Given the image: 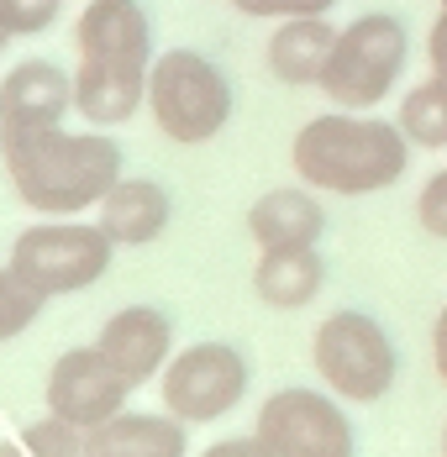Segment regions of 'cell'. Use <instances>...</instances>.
<instances>
[{
    "label": "cell",
    "instance_id": "19",
    "mask_svg": "<svg viewBox=\"0 0 447 457\" xmlns=\"http://www.w3.org/2000/svg\"><path fill=\"white\" fill-rule=\"evenodd\" d=\"M21 442H27L32 457H95L89 426H74V420H63V415H53V411H47L43 420H32V426L21 431Z\"/></svg>",
    "mask_w": 447,
    "mask_h": 457
},
{
    "label": "cell",
    "instance_id": "14",
    "mask_svg": "<svg viewBox=\"0 0 447 457\" xmlns=\"http://www.w3.org/2000/svg\"><path fill=\"white\" fill-rule=\"evenodd\" d=\"M174 216V200L158 179H116V189L100 200V231L116 247H148L158 242Z\"/></svg>",
    "mask_w": 447,
    "mask_h": 457
},
{
    "label": "cell",
    "instance_id": "7",
    "mask_svg": "<svg viewBox=\"0 0 447 457\" xmlns=\"http://www.w3.org/2000/svg\"><path fill=\"white\" fill-rule=\"evenodd\" d=\"M111 253L116 242L100 231V221H38L11 242V269L53 300L100 284L111 274Z\"/></svg>",
    "mask_w": 447,
    "mask_h": 457
},
{
    "label": "cell",
    "instance_id": "5",
    "mask_svg": "<svg viewBox=\"0 0 447 457\" xmlns=\"http://www.w3.org/2000/svg\"><path fill=\"white\" fill-rule=\"evenodd\" d=\"M148 111L169 142H211L232 121V85L226 74L195 47H169L153 58L148 74Z\"/></svg>",
    "mask_w": 447,
    "mask_h": 457
},
{
    "label": "cell",
    "instance_id": "18",
    "mask_svg": "<svg viewBox=\"0 0 447 457\" xmlns=\"http://www.w3.org/2000/svg\"><path fill=\"white\" fill-rule=\"evenodd\" d=\"M401 132L410 137V147H447V79L426 74L421 85H410L401 95Z\"/></svg>",
    "mask_w": 447,
    "mask_h": 457
},
{
    "label": "cell",
    "instance_id": "17",
    "mask_svg": "<svg viewBox=\"0 0 447 457\" xmlns=\"http://www.w3.org/2000/svg\"><path fill=\"white\" fill-rule=\"evenodd\" d=\"M326 284V263L316 247H284V253H258L253 263V295L268 311H300L311 305Z\"/></svg>",
    "mask_w": 447,
    "mask_h": 457
},
{
    "label": "cell",
    "instance_id": "25",
    "mask_svg": "<svg viewBox=\"0 0 447 457\" xmlns=\"http://www.w3.org/2000/svg\"><path fill=\"white\" fill-rule=\"evenodd\" d=\"M426 63H432L437 79H447V5L437 11V21H432V32H426Z\"/></svg>",
    "mask_w": 447,
    "mask_h": 457
},
{
    "label": "cell",
    "instance_id": "2",
    "mask_svg": "<svg viewBox=\"0 0 447 457\" xmlns=\"http://www.w3.org/2000/svg\"><path fill=\"white\" fill-rule=\"evenodd\" d=\"M80 74H74V111L89 127H122L148 100L153 74V21L137 0H89L74 27Z\"/></svg>",
    "mask_w": 447,
    "mask_h": 457
},
{
    "label": "cell",
    "instance_id": "15",
    "mask_svg": "<svg viewBox=\"0 0 447 457\" xmlns=\"http://www.w3.org/2000/svg\"><path fill=\"white\" fill-rule=\"evenodd\" d=\"M337 32L326 16H290L274 27L268 37V74L279 85H321L326 63H332V47H337Z\"/></svg>",
    "mask_w": 447,
    "mask_h": 457
},
{
    "label": "cell",
    "instance_id": "8",
    "mask_svg": "<svg viewBox=\"0 0 447 457\" xmlns=\"http://www.w3.org/2000/svg\"><path fill=\"white\" fill-rule=\"evenodd\" d=\"M248 395V358L232 342H195L164 368V411L184 426H206L237 411Z\"/></svg>",
    "mask_w": 447,
    "mask_h": 457
},
{
    "label": "cell",
    "instance_id": "22",
    "mask_svg": "<svg viewBox=\"0 0 447 457\" xmlns=\"http://www.w3.org/2000/svg\"><path fill=\"white\" fill-rule=\"evenodd\" d=\"M416 221H421V231H432V237L447 242V169H437L432 179L421 184V195H416Z\"/></svg>",
    "mask_w": 447,
    "mask_h": 457
},
{
    "label": "cell",
    "instance_id": "9",
    "mask_svg": "<svg viewBox=\"0 0 447 457\" xmlns=\"http://www.w3.org/2000/svg\"><path fill=\"white\" fill-rule=\"evenodd\" d=\"M274 457H353V420L332 395L316 389H279L268 395L258 426Z\"/></svg>",
    "mask_w": 447,
    "mask_h": 457
},
{
    "label": "cell",
    "instance_id": "4",
    "mask_svg": "<svg viewBox=\"0 0 447 457\" xmlns=\"http://www.w3.org/2000/svg\"><path fill=\"white\" fill-rule=\"evenodd\" d=\"M405 58H410V32H405L401 16L395 11H363L337 32L332 63H326L316 90L337 111H374L379 100L395 95Z\"/></svg>",
    "mask_w": 447,
    "mask_h": 457
},
{
    "label": "cell",
    "instance_id": "27",
    "mask_svg": "<svg viewBox=\"0 0 447 457\" xmlns=\"http://www.w3.org/2000/svg\"><path fill=\"white\" fill-rule=\"evenodd\" d=\"M0 457H32V453H27V442H0Z\"/></svg>",
    "mask_w": 447,
    "mask_h": 457
},
{
    "label": "cell",
    "instance_id": "12",
    "mask_svg": "<svg viewBox=\"0 0 447 457\" xmlns=\"http://www.w3.org/2000/svg\"><path fill=\"white\" fill-rule=\"evenodd\" d=\"M74 111V74L47 58H27L0 79V132H43L63 127Z\"/></svg>",
    "mask_w": 447,
    "mask_h": 457
},
{
    "label": "cell",
    "instance_id": "10",
    "mask_svg": "<svg viewBox=\"0 0 447 457\" xmlns=\"http://www.w3.org/2000/svg\"><path fill=\"white\" fill-rule=\"evenodd\" d=\"M127 395H132V384L111 368V358L100 347L63 353L47 368V389H43L47 411L74 420V426H105L111 415L127 411Z\"/></svg>",
    "mask_w": 447,
    "mask_h": 457
},
{
    "label": "cell",
    "instance_id": "13",
    "mask_svg": "<svg viewBox=\"0 0 447 457\" xmlns=\"http://www.w3.org/2000/svg\"><path fill=\"white\" fill-rule=\"evenodd\" d=\"M326 231V211L311 189L284 184L253 200L248 211V237L258 242V253H284V247H316V237Z\"/></svg>",
    "mask_w": 447,
    "mask_h": 457
},
{
    "label": "cell",
    "instance_id": "20",
    "mask_svg": "<svg viewBox=\"0 0 447 457\" xmlns=\"http://www.w3.org/2000/svg\"><path fill=\"white\" fill-rule=\"evenodd\" d=\"M38 316H43V295H38L27 278L5 263V269H0V342L21 337Z\"/></svg>",
    "mask_w": 447,
    "mask_h": 457
},
{
    "label": "cell",
    "instance_id": "24",
    "mask_svg": "<svg viewBox=\"0 0 447 457\" xmlns=\"http://www.w3.org/2000/svg\"><path fill=\"white\" fill-rule=\"evenodd\" d=\"M200 457H274V447L253 431V436H226V442H216V447H206Z\"/></svg>",
    "mask_w": 447,
    "mask_h": 457
},
{
    "label": "cell",
    "instance_id": "28",
    "mask_svg": "<svg viewBox=\"0 0 447 457\" xmlns=\"http://www.w3.org/2000/svg\"><path fill=\"white\" fill-rule=\"evenodd\" d=\"M5 43H11V32H5V21H0V53H5Z\"/></svg>",
    "mask_w": 447,
    "mask_h": 457
},
{
    "label": "cell",
    "instance_id": "29",
    "mask_svg": "<svg viewBox=\"0 0 447 457\" xmlns=\"http://www.w3.org/2000/svg\"><path fill=\"white\" fill-rule=\"evenodd\" d=\"M443 457H447V431H443Z\"/></svg>",
    "mask_w": 447,
    "mask_h": 457
},
{
    "label": "cell",
    "instance_id": "6",
    "mask_svg": "<svg viewBox=\"0 0 447 457\" xmlns=\"http://www.w3.org/2000/svg\"><path fill=\"white\" fill-rule=\"evenodd\" d=\"M311 358H316L321 384L337 400H353V405L384 400L390 384H395V373H401V353H395L390 331L368 311H332L316 326Z\"/></svg>",
    "mask_w": 447,
    "mask_h": 457
},
{
    "label": "cell",
    "instance_id": "26",
    "mask_svg": "<svg viewBox=\"0 0 447 457\" xmlns=\"http://www.w3.org/2000/svg\"><path fill=\"white\" fill-rule=\"evenodd\" d=\"M432 358H437V373H443V384H447V305H443V316H437V326H432Z\"/></svg>",
    "mask_w": 447,
    "mask_h": 457
},
{
    "label": "cell",
    "instance_id": "21",
    "mask_svg": "<svg viewBox=\"0 0 447 457\" xmlns=\"http://www.w3.org/2000/svg\"><path fill=\"white\" fill-rule=\"evenodd\" d=\"M58 5L63 0H0V21H5L11 37H38V32L53 27Z\"/></svg>",
    "mask_w": 447,
    "mask_h": 457
},
{
    "label": "cell",
    "instance_id": "23",
    "mask_svg": "<svg viewBox=\"0 0 447 457\" xmlns=\"http://www.w3.org/2000/svg\"><path fill=\"white\" fill-rule=\"evenodd\" d=\"M242 16H274V21H290V16H326L337 0H232Z\"/></svg>",
    "mask_w": 447,
    "mask_h": 457
},
{
    "label": "cell",
    "instance_id": "1",
    "mask_svg": "<svg viewBox=\"0 0 447 457\" xmlns=\"http://www.w3.org/2000/svg\"><path fill=\"white\" fill-rule=\"evenodd\" d=\"M0 163L16 200L38 216H80L89 205H100L122 179V147L100 137V127L0 132Z\"/></svg>",
    "mask_w": 447,
    "mask_h": 457
},
{
    "label": "cell",
    "instance_id": "3",
    "mask_svg": "<svg viewBox=\"0 0 447 457\" xmlns=\"http://www.w3.org/2000/svg\"><path fill=\"white\" fill-rule=\"evenodd\" d=\"M295 174L311 189H332V195H379L410 169V137L401 121H379L363 111H326L311 116L295 147H290Z\"/></svg>",
    "mask_w": 447,
    "mask_h": 457
},
{
    "label": "cell",
    "instance_id": "16",
    "mask_svg": "<svg viewBox=\"0 0 447 457\" xmlns=\"http://www.w3.org/2000/svg\"><path fill=\"white\" fill-rule=\"evenodd\" d=\"M95 457H184L190 431L179 415H148V411H122L105 426H89Z\"/></svg>",
    "mask_w": 447,
    "mask_h": 457
},
{
    "label": "cell",
    "instance_id": "11",
    "mask_svg": "<svg viewBox=\"0 0 447 457\" xmlns=\"http://www.w3.org/2000/svg\"><path fill=\"white\" fill-rule=\"evenodd\" d=\"M111 368L127 378V384H148V378H164L169 353H174V320L164 316L158 305H127L100 326V342H95Z\"/></svg>",
    "mask_w": 447,
    "mask_h": 457
},
{
    "label": "cell",
    "instance_id": "30",
    "mask_svg": "<svg viewBox=\"0 0 447 457\" xmlns=\"http://www.w3.org/2000/svg\"><path fill=\"white\" fill-rule=\"evenodd\" d=\"M437 5H447V0H437Z\"/></svg>",
    "mask_w": 447,
    "mask_h": 457
}]
</instances>
